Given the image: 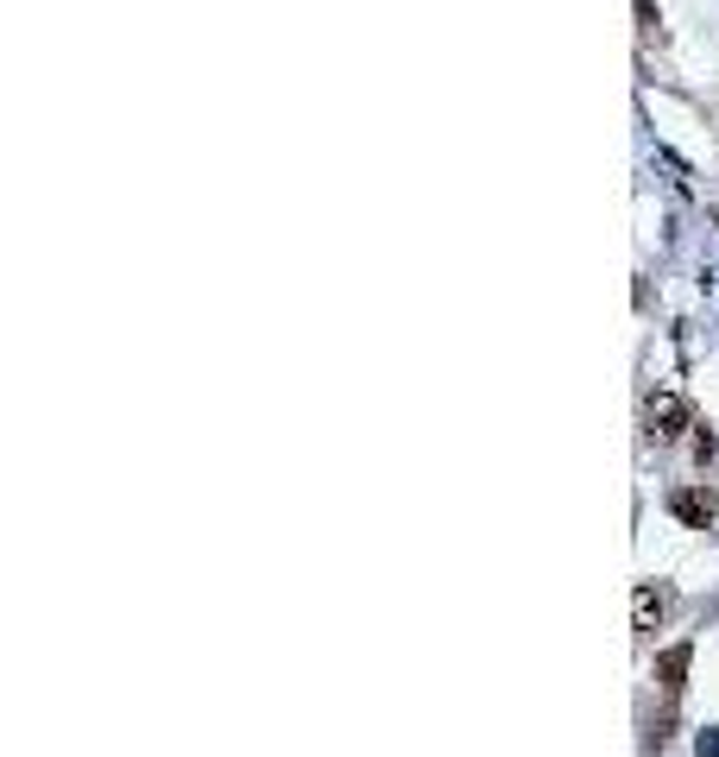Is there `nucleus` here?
Here are the masks:
<instances>
[{"label": "nucleus", "instance_id": "nucleus-1", "mask_svg": "<svg viewBox=\"0 0 719 757\" xmlns=\"http://www.w3.org/2000/svg\"><path fill=\"white\" fill-rule=\"evenodd\" d=\"M643 424H650V436H657V442H676L681 429H695V424H688V398H681V391H650Z\"/></svg>", "mask_w": 719, "mask_h": 757}, {"label": "nucleus", "instance_id": "nucleus-4", "mask_svg": "<svg viewBox=\"0 0 719 757\" xmlns=\"http://www.w3.org/2000/svg\"><path fill=\"white\" fill-rule=\"evenodd\" d=\"M688 663H695V644H669V650L657 657V688H662L669 707H676L681 688H688Z\"/></svg>", "mask_w": 719, "mask_h": 757}, {"label": "nucleus", "instance_id": "nucleus-3", "mask_svg": "<svg viewBox=\"0 0 719 757\" xmlns=\"http://www.w3.org/2000/svg\"><path fill=\"white\" fill-rule=\"evenodd\" d=\"M669 511H676L688 530H713V518H719V499L707 492V486H676L669 492Z\"/></svg>", "mask_w": 719, "mask_h": 757}, {"label": "nucleus", "instance_id": "nucleus-6", "mask_svg": "<svg viewBox=\"0 0 719 757\" xmlns=\"http://www.w3.org/2000/svg\"><path fill=\"white\" fill-rule=\"evenodd\" d=\"M638 20H643V32H657V0H638Z\"/></svg>", "mask_w": 719, "mask_h": 757}, {"label": "nucleus", "instance_id": "nucleus-2", "mask_svg": "<svg viewBox=\"0 0 719 757\" xmlns=\"http://www.w3.org/2000/svg\"><path fill=\"white\" fill-rule=\"evenodd\" d=\"M676 612V587H662V581H638V594H631V625H638L643 638L650 631H662V619Z\"/></svg>", "mask_w": 719, "mask_h": 757}, {"label": "nucleus", "instance_id": "nucleus-5", "mask_svg": "<svg viewBox=\"0 0 719 757\" xmlns=\"http://www.w3.org/2000/svg\"><path fill=\"white\" fill-rule=\"evenodd\" d=\"M695 757H719V733H700L695 738Z\"/></svg>", "mask_w": 719, "mask_h": 757}]
</instances>
